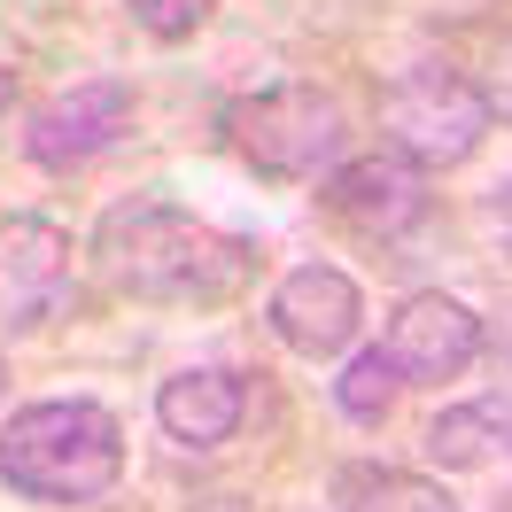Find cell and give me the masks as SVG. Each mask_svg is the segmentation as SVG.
<instances>
[{
    "label": "cell",
    "instance_id": "cell-1",
    "mask_svg": "<svg viewBox=\"0 0 512 512\" xmlns=\"http://www.w3.org/2000/svg\"><path fill=\"white\" fill-rule=\"evenodd\" d=\"M94 272L132 303H171V311H218L256 280V241L218 233L194 210L171 202H117L94 225Z\"/></svg>",
    "mask_w": 512,
    "mask_h": 512
},
{
    "label": "cell",
    "instance_id": "cell-2",
    "mask_svg": "<svg viewBox=\"0 0 512 512\" xmlns=\"http://www.w3.org/2000/svg\"><path fill=\"white\" fill-rule=\"evenodd\" d=\"M0 481L32 505H101L125 481V427L86 396L24 404L0 427Z\"/></svg>",
    "mask_w": 512,
    "mask_h": 512
},
{
    "label": "cell",
    "instance_id": "cell-3",
    "mask_svg": "<svg viewBox=\"0 0 512 512\" xmlns=\"http://www.w3.org/2000/svg\"><path fill=\"white\" fill-rule=\"evenodd\" d=\"M489 125H497L489 94L450 63H412L381 86V140L404 163H419V171L466 163L481 140H489Z\"/></svg>",
    "mask_w": 512,
    "mask_h": 512
},
{
    "label": "cell",
    "instance_id": "cell-4",
    "mask_svg": "<svg viewBox=\"0 0 512 512\" xmlns=\"http://www.w3.org/2000/svg\"><path fill=\"white\" fill-rule=\"evenodd\" d=\"M225 132L249 171L280 179V187H303V179H326L342 148H350V117L342 101L319 94V86H272V94H249L225 109Z\"/></svg>",
    "mask_w": 512,
    "mask_h": 512
},
{
    "label": "cell",
    "instance_id": "cell-5",
    "mask_svg": "<svg viewBox=\"0 0 512 512\" xmlns=\"http://www.w3.org/2000/svg\"><path fill=\"white\" fill-rule=\"evenodd\" d=\"M125 132H132V86L125 78H86V86L55 94L47 109H32L24 156H32L39 171H86V163H101Z\"/></svg>",
    "mask_w": 512,
    "mask_h": 512
},
{
    "label": "cell",
    "instance_id": "cell-6",
    "mask_svg": "<svg viewBox=\"0 0 512 512\" xmlns=\"http://www.w3.org/2000/svg\"><path fill=\"white\" fill-rule=\"evenodd\" d=\"M381 350H388V365H396L404 388H443L481 357V319L443 288L404 295L396 319H388V334H381Z\"/></svg>",
    "mask_w": 512,
    "mask_h": 512
},
{
    "label": "cell",
    "instance_id": "cell-7",
    "mask_svg": "<svg viewBox=\"0 0 512 512\" xmlns=\"http://www.w3.org/2000/svg\"><path fill=\"white\" fill-rule=\"evenodd\" d=\"M264 319L295 357H342L357 342V326H365V295H357V280L342 264H295L272 288Z\"/></svg>",
    "mask_w": 512,
    "mask_h": 512
},
{
    "label": "cell",
    "instance_id": "cell-8",
    "mask_svg": "<svg viewBox=\"0 0 512 512\" xmlns=\"http://www.w3.org/2000/svg\"><path fill=\"white\" fill-rule=\"evenodd\" d=\"M319 194L342 225L373 233V241H396V233H412V225L427 218V171L404 163L396 148H381V156H342L326 171Z\"/></svg>",
    "mask_w": 512,
    "mask_h": 512
},
{
    "label": "cell",
    "instance_id": "cell-9",
    "mask_svg": "<svg viewBox=\"0 0 512 512\" xmlns=\"http://www.w3.org/2000/svg\"><path fill=\"white\" fill-rule=\"evenodd\" d=\"M70 295V233L55 218H8L0 225V334L55 319Z\"/></svg>",
    "mask_w": 512,
    "mask_h": 512
},
{
    "label": "cell",
    "instance_id": "cell-10",
    "mask_svg": "<svg viewBox=\"0 0 512 512\" xmlns=\"http://www.w3.org/2000/svg\"><path fill=\"white\" fill-rule=\"evenodd\" d=\"M241 412H249V388H241V373H225V365H187V373H171V381L156 388V419L179 450L233 443V435H241Z\"/></svg>",
    "mask_w": 512,
    "mask_h": 512
},
{
    "label": "cell",
    "instance_id": "cell-11",
    "mask_svg": "<svg viewBox=\"0 0 512 512\" xmlns=\"http://www.w3.org/2000/svg\"><path fill=\"white\" fill-rule=\"evenodd\" d=\"M427 466L435 474H474V466H489V450H497V412L489 404H450V412L427 419Z\"/></svg>",
    "mask_w": 512,
    "mask_h": 512
},
{
    "label": "cell",
    "instance_id": "cell-12",
    "mask_svg": "<svg viewBox=\"0 0 512 512\" xmlns=\"http://www.w3.org/2000/svg\"><path fill=\"white\" fill-rule=\"evenodd\" d=\"M342 512H458V505H450V489L435 474H396V466H381V474H357L350 489H342Z\"/></svg>",
    "mask_w": 512,
    "mask_h": 512
},
{
    "label": "cell",
    "instance_id": "cell-13",
    "mask_svg": "<svg viewBox=\"0 0 512 512\" xmlns=\"http://www.w3.org/2000/svg\"><path fill=\"white\" fill-rule=\"evenodd\" d=\"M396 365H388V350H357L350 365H342V381H334V404L357 419V427H381L388 404H396Z\"/></svg>",
    "mask_w": 512,
    "mask_h": 512
},
{
    "label": "cell",
    "instance_id": "cell-14",
    "mask_svg": "<svg viewBox=\"0 0 512 512\" xmlns=\"http://www.w3.org/2000/svg\"><path fill=\"white\" fill-rule=\"evenodd\" d=\"M125 16L148 39H194L210 16H218V0H125Z\"/></svg>",
    "mask_w": 512,
    "mask_h": 512
},
{
    "label": "cell",
    "instance_id": "cell-15",
    "mask_svg": "<svg viewBox=\"0 0 512 512\" xmlns=\"http://www.w3.org/2000/svg\"><path fill=\"white\" fill-rule=\"evenodd\" d=\"M481 350H489V357H497V365L512 373V303L497 311V319H481Z\"/></svg>",
    "mask_w": 512,
    "mask_h": 512
},
{
    "label": "cell",
    "instance_id": "cell-16",
    "mask_svg": "<svg viewBox=\"0 0 512 512\" xmlns=\"http://www.w3.org/2000/svg\"><path fill=\"white\" fill-rule=\"evenodd\" d=\"M481 94H489V109H497V117H505V125H512V39H505V47H497V78H489Z\"/></svg>",
    "mask_w": 512,
    "mask_h": 512
},
{
    "label": "cell",
    "instance_id": "cell-17",
    "mask_svg": "<svg viewBox=\"0 0 512 512\" xmlns=\"http://www.w3.org/2000/svg\"><path fill=\"white\" fill-rule=\"evenodd\" d=\"M16 109V70H0V117Z\"/></svg>",
    "mask_w": 512,
    "mask_h": 512
},
{
    "label": "cell",
    "instance_id": "cell-18",
    "mask_svg": "<svg viewBox=\"0 0 512 512\" xmlns=\"http://www.w3.org/2000/svg\"><path fill=\"white\" fill-rule=\"evenodd\" d=\"M497 218H505V233H512V179L497 187Z\"/></svg>",
    "mask_w": 512,
    "mask_h": 512
},
{
    "label": "cell",
    "instance_id": "cell-19",
    "mask_svg": "<svg viewBox=\"0 0 512 512\" xmlns=\"http://www.w3.org/2000/svg\"><path fill=\"white\" fill-rule=\"evenodd\" d=\"M187 512H249V505H233V497H210V505H187Z\"/></svg>",
    "mask_w": 512,
    "mask_h": 512
},
{
    "label": "cell",
    "instance_id": "cell-20",
    "mask_svg": "<svg viewBox=\"0 0 512 512\" xmlns=\"http://www.w3.org/2000/svg\"><path fill=\"white\" fill-rule=\"evenodd\" d=\"M0 404H8V357H0Z\"/></svg>",
    "mask_w": 512,
    "mask_h": 512
},
{
    "label": "cell",
    "instance_id": "cell-21",
    "mask_svg": "<svg viewBox=\"0 0 512 512\" xmlns=\"http://www.w3.org/2000/svg\"><path fill=\"white\" fill-rule=\"evenodd\" d=\"M505 241H512V233H505Z\"/></svg>",
    "mask_w": 512,
    "mask_h": 512
}]
</instances>
